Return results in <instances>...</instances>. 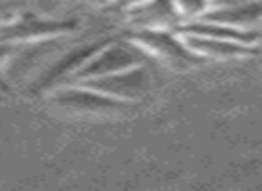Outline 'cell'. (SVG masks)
Returning a JSON list of instances; mask_svg holds the SVG:
<instances>
[{"instance_id":"cell-8","label":"cell","mask_w":262,"mask_h":191,"mask_svg":"<svg viewBox=\"0 0 262 191\" xmlns=\"http://www.w3.org/2000/svg\"><path fill=\"white\" fill-rule=\"evenodd\" d=\"M201 20L221 23L237 31H260L262 6L260 0H246L239 4L210 8Z\"/></svg>"},{"instance_id":"cell-9","label":"cell","mask_w":262,"mask_h":191,"mask_svg":"<svg viewBox=\"0 0 262 191\" xmlns=\"http://www.w3.org/2000/svg\"><path fill=\"white\" fill-rule=\"evenodd\" d=\"M172 2H174L176 15H178L182 25L198 22L210 9V2L208 0H172Z\"/></svg>"},{"instance_id":"cell-13","label":"cell","mask_w":262,"mask_h":191,"mask_svg":"<svg viewBox=\"0 0 262 191\" xmlns=\"http://www.w3.org/2000/svg\"><path fill=\"white\" fill-rule=\"evenodd\" d=\"M90 2H94L95 6H110L112 4V0H90Z\"/></svg>"},{"instance_id":"cell-6","label":"cell","mask_w":262,"mask_h":191,"mask_svg":"<svg viewBox=\"0 0 262 191\" xmlns=\"http://www.w3.org/2000/svg\"><path fill=\"white\" fill-rule=\"evenodd\" d=\"M54 104L63 109L81 113H108L124 105L122 102L113 100L81 83H70L69 86L59 88L54 93Z\"/></svg>"},{"instance_id":"cell-5","label":"cell","mask_w":262,"mask_h":191,"mask_svg":"<svg viewBox=\"0 0 262 191\" xmlns=\"http://www.w3.org/2000/svg\"><path fill=\"white\" fill-rule=\"evenodd\" d=\"M72 29V23L41 20L36 16H22L0 25V41L2 43H26V41L41 40L51 36H65Z\"/></svg>"},{"instance_id":"cell-2","label":"cell","mask_w":262,"mask_h":191,"mask_svg":"<svg viewBox=\"0 0 262 191\" xmlns=\"http://www.w3.org/2000/svg\"><path fill=\"white\" fill-rule=\"evenodd\" d=\"M131 40L151 59H158L171 66H190L203 63L187 47L180 29H137Z\"/></svg>"},{"instance_id":"cell-4","label":"cell","mask_w":262,"mask_h":191,"mask_svg":"<svg viewBox=\"0 0 262 191\" xmlns=\"http://www.w3.org/2000/svg\"><path fill=\"white\" fill-rule=\"evenodd\" d=\"M182 33V31H180ZM189 50L201 61H235V59L253 58L258 54V45H248L241 41L221 40V38L200 36V34L182 33Z\"/></svg>"},{"instance_id":"cell-3","label":"cell","mask_w":262,"mask_h":191,"mask_svg":"<svg viewBox=\"0 0 262 191\" xmlns=\"http://www.w3.org/2000/svg\"><path fill=\"white\" fill-rule=\"evenodd\" d=\"M149 77L151 75L147 72L146 65H140L122 70V72L110 73V75L104 77H97V79L83 80L81 84L113 98V100L127 104V102L137 100V98L144 97L147 93Z\"/></svg>"},{"instance_id":"cell-7","label":"cell","mask_w":262,"mask_h":191,"mask_svg":"<svg viewBox=\"0 0 262 191\" xmlns=\"http://www.w3.org/2000/svg\"><path fill=\"white\" fill-rule=\"evenodd\" d=\"M133 31L137 29H180L172 0H144L142 4L126 11Z\"/></svg>"},{"instance_id":"cell-12","label":"cell","mask_w":262,"mask_h":191,"mask_svg":"<svg viewBox=\"0 0 262 191\" xmlns=\"http://www.w3.org/2000/svg\"><path fill=\"white\" fill-rule=\"evenodd\" d=\"M208 2H210V8H221V6L239 4V2H246V0H208Z\"/></svg>"},{"instance_id":"cell-14","label":"cell","mask_w":262,"mask_h":191,"mask_svg":"<svg viewBox=\"0 0 262 191\" xmlns=\"http://www.w3.org/2000/svg\"><path fill=\"white\" fill-rule=\"evenodd\" d=\"M0 18H2V6H0ZM0 22H2V20H0Z\"/></svg>"},{"instance_id":"cell-1","label":"cell","mask_w":262,"mask_h":191,"mask_svg":"<svg viewBox=\"0 0 262 191\" xmlns=\"http://www.w3.org/2000/svg\"><path fill=\"white\" fill-rule=\"evenodd\" d=\"M149 59V56L131 38L129 40H120L113 41V43L101 45L72 73V83H83V80L122 72V70L133 68V66L146 65Z\"/></svg>"},{"instance_id":"cell-11","label":"cell","mask_w":262,"mask_h":191,"mask_svg":"<svg viewBox=\"0 0 262 191\" xmlns=\"http://www.w3.org/2000/svg\"><path fill=\"white\" fill-rule=\"evenodd\" d=\"M13 50V43H2L0 41V75L4 73V65Z\"/></svg>"},{"instance_id":"cell-10","label":"cell","mask_w":262,"mask_h":191,"mask_svg":"<svg viewBox=\"0 0 262 191\" xmlns=\"http://www.w3.org/2000/svg\"><path fill=\"white\" fill-rule=\"evenodd\" d=\"M144 0H112V4L110 6H113L115 9H120L122 13H126V11H129V9H133L135 6H139V4H142Z\"/></svg>"}]
</instances>
